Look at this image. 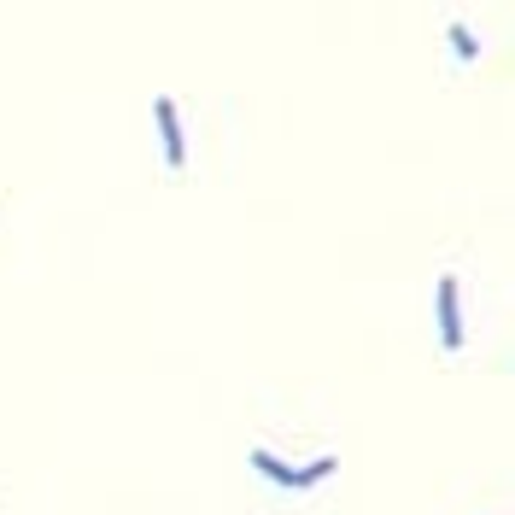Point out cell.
Here are the masks:
<instances>
[{"label": "cell", "instance_id": "cell-1", "mask_svg": "<svg viewBox=\"0 0 515 515\" xmlns=\"http://www.w3.org/2000/svg\"><path fill=\"white\" fill-rule=\"evenodd\" d=\"M152 118H159V129H164V159H170V170H182V164H188V147H182V123H176V106H170V100H159V106H152Z\"/></svg>", "mask_w": 515, "mask_h": 515}, {"label": "cell", "instance_id": "cell-2", "mask_svg": "<svg viewBox=\"0 0 515 515\" xmlns=\"http://www.w3.org/2000/svg\"><path fill=\"white\" fill-rule=\"evenodd\" d=\"M439 340L445 352L463 345V316H457V282H439Z\"/></svg>", "mask_w": 515, "mask_h": 515}, {"label": "cell", "instance_id": "cell-3", "mask_svg": "<svg viewBox=\"0 0 515 515\" xmlns=\"http://www.w3.org/2000/svg\"><path fill=\"white\" fill-rule=\"evenodd\" d=\"M252 463H258V475H270L275 486H299V475H294V469H287V463H275L270 451H252Z\"/></svg>", "mask_w": 515, "mask_h": 515}, {"label": "cell", "instance_id": "cell-4", "mask_svg": "<svg viewBox=\"0 0 515 515\" xmlns=\"http://www.w3.org/2000/svg\"><path fill=\"white\" fill-rule=\"evenodd\" d=\"M294 475H299V486H316V480H328V475H334V457H316V463L294 469Z\"/></svg>", "mask_w": 515, "mask_h": 515}, {"label": "cell", "instance_id": "cell-5", "mask_svg": "<svg viewBox=\"0 0 515 515\" xmlns=\"http://www.w3.org/2000/svg\"><path fill=\"white\" fill-rule=\"evenodd\" d=\"M451 47H457V53H463V59H475V53H480V41H475V36H469V30H463V24H451Z\"/></svg>", "mask_w": 515, "mask_h": 515}]
</instances>
